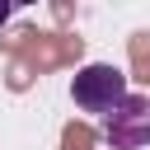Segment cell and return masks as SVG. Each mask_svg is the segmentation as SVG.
I'll use <instances>...</instances> for the list:
<instances>
[{
	"label": "cell",
	"instance_id": "4",
	"mask_svg": "<svg viewBox=\"0 0 150 150\" xmlns=\"http://www.w3.org/2000/svg\"><path fill=\"white\" fill-rule=\"evenodd\" d=\"M14 5H33V0H14Z\"/></svg>",
	"mask_w": 150,
	"mask_h": 150
},
{
	"label": "cell",
	"instance_id": "3",
	"mask_svg": "<svg viewBox=\"0 0 150 150\" xmlns=\"http://www.w3.org/2000/svg\"><path fill=\"white\" fill-rule=\"evenodd\" d=\"M9 9H14V0H0V23L9 19Z\"/></svg>",
	"mask_w": 150,
	"mask_h": 150
},
{
	"label": "cell",
	"instance_id": "2",
	"mask_svg": "<svg viewBox=\"0 0 150 150\" xmlns=\"http://www.w3.org/2000/svg\"><path fill=\"white\" fill-rule=\"evenodd\" d=\"M103 136H108L112 150H141V145H150V98L127 94L103 117Z\"/></svg>",
	"mask_w": 150,
	"mask_h": 150
},
{
	"label": "cell",
	"instance_id": "1",
	"mask_svg": "<svg viewBox=\"0 0 150 150\" xmlns=\"http://www.w3.org/2000/svg\"><path fill=\"white\" fill-rule=\"evenodd\" d=\"M70 94H75V108H84V112H94V117H108V112L131 94V84H127V75H122L117 66L94 61V66H84V70L75 75Z\"/></svg>",
	"mask_w": 150,
	"mask_h": 150
}]
</instances>
